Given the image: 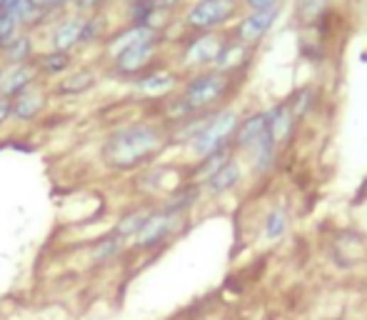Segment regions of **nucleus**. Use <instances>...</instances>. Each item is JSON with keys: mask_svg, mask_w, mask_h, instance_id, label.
Wrapping results in <instances>:
<instances>
[{"mask_svg": "<svg viewBox=\"0 0 367 320\" xmlns=\"http://www.w3.org/2000/svg\"><path fill=\"white\" fill-rule=\"evenodd\" d=\"M0 78H3V75H0Z\"/></svg>", "mask_w": 367, "mask_h": 320, "instance_id": "29", "label": "nucleus"}, {"mask_svg": "<svg viewBox=\"0 0 367 320\" xmlns=\"http://www.w3.org/2000/svg\"><path fill=\"white\" fill-rule=\"evenodd\" d=\"M6 53H8V58H11L13 63H26L28 55H31V38L18 36L16 41L6 48Z\"/></svg>", "mask_w": 367, "mask_h": 320, "instance_id": "23", "label": "nucleus"}, {"mask_svg": "<svg viewBox=\"0 0 367 320\" xmlns=\"http://www.w3.org/2000/svg\"><path fill=\"white\" fill-rule=\"evenodd\" d=\"M238 183H240V166L235 160H228V163L207 181V186H210L212 193H228L230 188H235Z\"/></svg>", "mask_w": 367, "mask_h": 320, "instance_id": "14", "label": "nucleus"}, {"mask_svg": "<svg viewBox=\"0 0 367 320\" xmlns=\"http://www.w3.org/2000/svg\"><path fill=\"white\" fill-rule=\"evenodd\" d=\"M228 150H215V153H210V155H205V158H202V166L197 168V176H202V178H207V181H210L212 176H215L217 171H220V168L225 166V163H228Z\"/></svg>", "mask_w": 367, "mask_h": 320, "instance_id": "20", "label": "nucleus"}, {"mask_svg": "<svg viewBox=\"0 0 367 320\" xmlns=\"http://www.w3.org/2000/svg\"><path fill=\"white\" fill-rule=\"evenodd\" d=\"M160 145L163 138L153 125H128V128H120L110 135L103 155L113 168L128 171V168L150 160L160 150Z\"/></svg>", "mask_w": 367, "mask_h": 320, "instance_id": "1", "label": "nucleus"}, {"mask_svg": "<svg viewBox=\"0 0 367 320\" xmlns=\"http://www.w3.org/2000/svg\"><path fill=\"white\" fill-rule=\"evenodd\" d=\"M40 65H43V70H45L48 75H57V73H62L67 65H70V58H67L65 50H55V53H50V55L43 58Z\"/></svg>", "mask_w": 367, "mask_h": 320, "instance_id": "22", "label": "nucleus"}, {"mask_svg": "<svg viewBox=\"0 0 367 320\" xmlns=\"http://www.w3.org/2000/svg\"><path fill=\"white\" fill-rule=\"evenodd\" d=\"M33 6L40 8V11H48V8H55L60 6V3H65V0H31Z\"/></svg>", "mask_w": 367, "mask_h": 320, "instance_id": "28", "label": "nucleus"}, {"mask_svg": "<svg viewBox=\"0 0 367 320\" xmlns=\"http://www.w3.org/2000/svg\"><path fill=\"white\" fill-rule=\"evenodd\" d=\"M225 90H228V75L225 73H205V75H197L187 85L185 95L180 100L190 113H197V110H205L212 103H217L225 95Z\"/></svg>", "mask_w": 367, "mask_h": 320, "instance_id": "2", "label": "nucleus"}, {"mask_svg": "<svg viewBox=\"0 0 367 320\" xmlns=\"http://www.w3.org/2000/svg\"><path fill=\"white\" fill-rule=\"evenodd\" d=\"M223 46L225 41H220L217 36H200L187 48V63H192V65H210L220 55Z\"/></svg>", "mask_w": 367, "mask_h": 320, "instance_id": "10", "label": "nucleus"}, {"mask_svg": "<svg viewBox=\"0 0 367 320\" xmlns=\"http://www.w3.org/2000/svg\"><path fill=\"white\" fill-rule=\"evenodd\" d=\"M21 26L18 16L13 11H0V48H8L13 41H16V31Z\"/></svg>", "mask_w": 367, "mask_h": 320, "instance_id": "19", "label": "nucleus"}, {"mask_svg": "<svg viewBox=\"0 0 367 320\" xmlns=\"http://www.w3.org/2000/svg\"><path fill=\"white\" fill-rule=\"evenodd\" d=\"M118 248H120V240L113 235V233H110L108 238H103V240L95 245L93 255H95V260H108V258H113V255L118 253Z\"/></svg>", "mask_w": 367, "mask_h": 320, "instance_id": "24", "label": "nucleus"}, {"mask_svg": "<svg viewBox=\"0 0 367 320\" xmlns=\"http://www.w3.org/2000/svg\"><path fill=\"white\" fill-rule=\"evenodd\" d=\"M90 36V23L85 18H70V21L60 23L55 28V36H53V43H55L57 50H70L72 46H78L80 41Z\"/></svg>", "mask_w": 367, "mask_h": 320, "instance_id": "8", "label": "nucleus"}, {"mask_svg": "<svg viewBox=\"0 0 367 320\" xmlns=\"http://www.w3.org/2000/svg\"><path fill=\"white\" fill-rule=\"evenodd\" d=\"M175 213H160V215H150L145 220V225L138 233L140 248H153V245L163 243L170 235L172 225H175Z\"/></svg>", "mask_w": 367, "mask_h": 320, "instance_id": "6", "label": "nucleus"}, {"mask_svg": "<svg viewBox=\"0 0 367 320\" xmlns=\"http://www.w3.org/2000/svg\"><path fill=\"white\" fill-rule=\"evenodd\" d=\"M275 21H278V8H273V11H255L253 16L240 21L238 31H235V38H238L240 43H245V46L258 43L263 36H268V31L273 28Z\"/></svg>", "mask_w": 367, "mask_h": 320, "instance_id": "5", "label": "nucleus"}, {"mask_svg": "<svg viewBox=\"0 0 367 320\" xmlns=\"http://www.w3.org/2000/svg\"><path fill=\"white\" fill-rule=\"evenodd\" d=\"M150 218V213H145V210H135V213H130V215H125L123 220L115 225V230H113V235L118 238V240H123V238H133V235H138L140 233V228L145 225V220Z\"/></svg>", "mask_w": 367, "mask_h": 320, "instance_id": "17", "label": "nucleus"}, {"mask_svg": "<svg viewBox=\"0 0 367 320\" xmlns=\"http://www.w3.org/2000/svg\"><path fill=\"white\" fill-rule=\"evenodd\" d=\"M233 11V0H197L187 13L185 26L195 28V31H210V28L228 21Z\"/></svg>", "mask_w": 367, "mask_h": 320, "instance_id": "4", "label": "nucleus"}, {"mask_svg": "<svg viewBox=\"0 0 367 320\" xmlns=\"http://www.w3.org/2000/svg\"><path fill=\"white\" fill-rule=\"evenodd\" d=\"M312 103V90H300L297 95H292V100H290V110H292V115L295 118H300V115L307 113V108H310Z\"/></svg>", "mask_w": 367, "mask_h": 320, "instance_id": "25", "label": "nucleus"}, {"mask_svg": "<svg viewBox=\"0 0 367 320\" xmlns=\"http://www.w3.org/2000/svg\"><path fill=\"white\" fill-rule=\"evenodd\" d=\"M175 85V75L168 70H158V73H150V75H145L143 80H138V88L145 90V93L150 95H160L165 90H170Z\"/></svg>", "mask_w": 367, "mask_h": 320, "instance_id": "16", "label": "nucleus"}, {"mask_svg": "<svg viewBox=\"0 0 367 320\" xmlns=\"http://www.w3.org/2000/svg\"><path fill=\"white\" fill-rule=\"evenodd\" d=\"M253 11H273V8H278V0H245Z\"/></svg>", "mask_w": 367, "mask_h": 320, "instance_id": "27", "label": "nucleus"}, {"mask_svg": "<svg viewBox=\"0 0 367 320\" xmlns=\"http://www.w3.org/2000/svg\"><path fill=\"white\" fill-rule=\"evenodd\" d=\"M40 105H43L40 93H35V90H23V93H18L16 100H13V115L21 120H31L38 115Z\"/></svg>", "mask_w": 367, "mask_h": 320, "instance_id": "15", "label": "nucleus"}, {"mask_svg": "<svg viewBox=\"0 0 367 320\" xmlns=\"http://www.w3.org/2000/svg\"><path fill=\"white\" fill-rule=\"evenodd\" d=\"M155 55V43H143V46H130L115 53V65L120 73H140Z\"/></svg>", "mask_w": 367, "mask_h": 320, "instance_id": "7", "label": "nucleus"}, {"mask_svg": "<svg viewBox=\"0 0 367 320\" xmlns=\"http://www.w3.org/2000/svg\"><path fill=\"white\" fill-rule=\"evenodd\" d=\"M292 120H295V115H292L290 105L280 103L265 113V130H268V135L275 143H283L290 135V130H292Z\"/></svg>", "mask_w": 367, "mask_h": 320, "instance_id": "9", "label": "nucleus"}, {"mask_svg": "<svg viewBox=\"0 0 367 320\" xmlns=\"http://www.w3.org/2000/svg\"><path fill=\"white\" fill-rule=\"evenodd\" d=\"M11 115H13V100L6 98V95H0V125L6 123Z\"/></svg>", "mask_w": 367, "mask_h": 320, "instance_id": "26", "label": "nucleus"}, {"mask_svg": "<svg viewBox=\"0 0 367 320\" xmlns=\"http://www.w3.org/2000/svg\"><path fill=\"white\" fill-rule=\"evenodd\" d=\"M93 83H95L93 73H90V70H80V73H75V75H67L65 80H62V83H60V93L78 95V93H83V90L93 88Z\"/></svg>", "mask_w": 367, "mask_h": 320, "instance_id": "18", "label": "nucleus"}, {"mask_svg": "<svg viewBox=\"0 0 367 320\" xmlns=\"http://www.w3.org/2000/svg\"><path fill=\"white\" fill-rule=\"evenodd\" d=\"M285 223H287V218H285L283 208H275V210H270V215L265 218V235H268L270 240L280 238L285 233Z\"/></svg>", "mask_w": 367, "mask_h": 320, "instance_id": "21", "label": "nucleus"}, {"mask_svg": "<svg viewBox=\"0 0 367 320\" xmlns=\"http://www.w3.org/2000/svg\"><path fill=\"white\" fill-rule=\"evenodd\" d=\"M235 130H238V115H235L233 110L215 115L205 128H200L195 133V138H192V150H195L200 158H205V155L223 148L235 135Z\"/></svg>", "mask_w": 367, "mask_h": 320, "instance_id": "3", "label": "nucleus"}, {"mask_svg": "<svg viewBox=\"0 0 367 320\" xmlns=\"http://www.w3.org/2000/svg\"><path fill=\"white\" fill-rule=\"evenodd\" d=\"M265 135V113L250 115L238 130H235V140H238L240 148L253 150L260 143V138Z\"/></svg>", "mask_w": 367, "mask_h": 320, "instance_id": "13", "label": "nucleus"}, {"mask_svg": "<svg viewBox=\"0 0 367 320\" xmlns=\"http://www.w3.org/2000/svg\"><path fill=\"white\" fill-rule=\"evenodd\" d=\"M33 83V70L28 65H16L8 75L0 78V93L6 98H16L18 93L28 90V85Z\"/></svg>", "mask_w": 367, "mask_h": 320, "instance_id": "12", "label": "nucleus"}, {"mask_svg": "<svg viewBox=\"0 0 367 320\" xmlns=\"http://www.w3.org/2000/svg\"><path fill=\"white\" fill-rule=\"evenodd\" d=\"M245 60H248V46L240 41L235 43H225L223 50H220V55L215 58V63L212 65L217 68V73H233V70H240V68L245 65Z\"/></svg>", "mask_w": 367, "mask_h": 320, "instance_id": "11", "label": "nucleus"}]
</instances>
